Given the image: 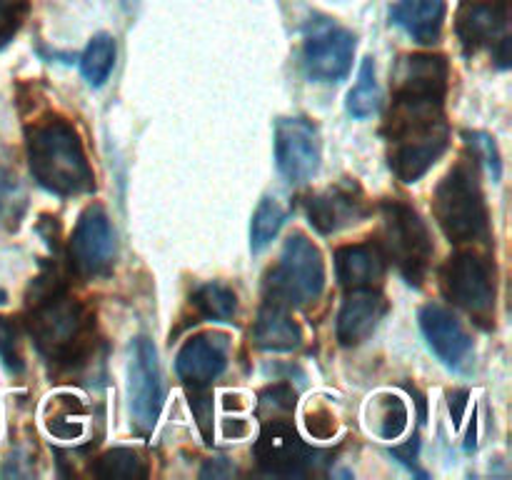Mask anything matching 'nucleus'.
<instances>
[{"label": "nucleus", "instance_id": "nucleus-6", "mask_svg": "<svg viewBox=\"0 0 512 480\" xmlns=\"http://www.w3.org/2000/svg\"><path fill=\"white\" fill-rule=\"evenodd\" d=\"M440 288L453 305L463 308L475 323L490 328L495 323V298H498V283H495V265L488 255L475 250H460L440 273Z\"/></svg>", "mask_w": 512, "mask_h": 480}, {"label": "nucleus", "instance_id": "nucleus-14", "mask_svg": "<svg viewBox=\"0 0 512 480\" xmlns=\"http://www.w3.org/2000/svg\"><path fill=\"white\" fill-rule=\"evenodd\" d=\"M230 340L225 333L193 335L175 358V373L193 390H203L228 368Z\"/></svg>", "mask_w": 512, "mask_h": 480}, {"label": "nucleus", "instance_id": "nucleus-13", "mask_svg": "<svg viewBox=\"0 0 512 480\" xmlns=\"http://www.w3.org/2000/svg\"><path fill=\"white\" fill-rule=\"evenodd\" d=\"M370 215L365 193L353 180H343L308 198V218L323 235H333Z\"/></svg>", "mask_w": 512, "mask_h": 480}, {"label": "nucleus", "instance_id": "nucleus-11", "mask_svg": "<svg viewBox=\"0 0 512 480\" xmlns=\"http://www.w3.org/2000/svg\"><path fill=\"white\" fill-rule=\"evenodd\" d=\"M275 160L290 183H305L320 170V135L308 118H280L275 125Z\"/></svg>", "mask_w": 512, "mask_h": 480}, {"label": "nucleus", "instance_id": "nucleus-15", "mask_svg": "<svg viewBox=\"0 0 512 480\" xmlns=\"http://www.w3.org/2000/svg\"><path fill=\"white\" fill-rule=\"evenodd\" d=\"M420 328H423L430 348L435 350V355L448 368L460 370L470 363V358H473V338L463 328V323L455 318L453 310L435 303L425 305V308H420Z\"/></svg>", "mask_w": 512, "mask_h": 480}, {"label": "nucleus", "instance_id": "nucleus-4", "mask_svg": "<svg viewBox=\"0 0 512 480\" xmlns=\"http://www.w3.org/2000/svg\"><path fill=\"white\" fill-rule=\"evenodd\" d=\"M433 215L450 243L465 245L488 238L490 218L480 188L478 160H460L448 170L435 188Z\"/></svg>", "mask_w": 512, "mask_h": 480}, {"label": "nucleus", "instance_id": "nucleus-9", "mask_svg": "<svg viewBox=\"0 0 512 480\" xmlns=\"http://www.w3.org/2000/svg\"><path fill=\"white\" fill-rule=\"evenodd\" d=\"M70 270L80 278L105 275L115 260V230L103 205L93 203L80 213L68 243Z\"/></svg>", "mask_w": 512, "mask_h": 480}, {"label": "nucleus", "instance_id": "nucleus-3", "mask_svg": "<svg viewBox=\"0 0 512 480\" xmlns=\"http://www.w3.org/2000/svg\"><path fill=\"white\" fill-rule=\"evenodd\" d=\"M25 150L35 183L60 198L95 190V173L85 155L83 140L70 120L48 113L25 130Z\"/></svg>", "mask_w": 512, "mask_h": 480}, {"label": "nucleus", "instance_id": "nucleus-24", "mask_svg": "<svg viewBox=\"0 0 512 480\" xmlns=\"http://www.w3.org/2000/svg\"><path fill=\"white\" fill-rule=\"evenodd\" d=\"M285 220H288V210L280 205V200H260V205L253 213V223H250V248H253V253H260V250L273 243V238L280 233Z\"/></svg>", "mask_w": 512, "mask_h": 480}, {"label": "nucleus", "instance_id": "nucleus-27", "mask_svg": "<svg viewBox=\"0 0 512 480\" xmlns=\"http://www.w3.org/2000/svg\"><path fill=\"white\" fill-rule=\"evenodd\" d=\"M380 110V88L375 80V63L373 58H365L360 65L358 83L348 93V113L355 118L365 120Z\"/></svg>", "mask_w": 512, "mask_h": 480}, {"label": "nucleus", "instance_id": "nucleus-33", "mask_svg": "<svg viewBox=\"0 0 512 480\" xmlns=\"http://www.w3.org/2000/svg\"><path fill=\"white\" fill-rule=\"evenodd\" d=\"M308 428L315 438H330L335 433V418L328 410H315L308 415Z\"/></svg>", "mask_w": 512, "mask_h": 480}, {"label": "nucleus", "instance_id": "nucleus-19", "mask_svg": "<svg viewBox=\"0 0 512 480\" xmlns=\"http://www.w3.org/2000/svg\"><path fill=\"white\" fill-rule=\"evenodd\" d=\"M335 275L345 290L378 288L385 278V258L378 245H343L335 253Z\"/></svg>", "mask_w": 512, "mask_h": 480}, {"label": "nucleus", "instance_id": "nucleus-8", "mask_svg": "<svg viewBox=\"0 0 512 480\" xmlns=\"http://www.w3.org/2000/svg\"><path fill=\"white\" fill-rule=\"evenodd\" d=\"M355 55V35L333 20H313L305 28L303 68L320 83H338L350 73Z\"/></svg>", "mask_w": 512, "mask_h": 480}, {"label": "nucleus", "instance_id": "nucleus-7", "mask_svg": "<svg viewBox=\"0 0 512 480\" xmlns=\"http://www.w3.org/2000/svg\"><path fill=\"white\" fill-rule=\"evenodd\" d=\"M268 300L283 305H305L320 298L325 288V260L318 245L293 233L283 245L278 265L268 275Z\"/></svg>", "mask_w": 512, "mask_h": 480}, {"label": "nucleus", "instance_id": "nucleus-12", "mask_svg": "<svg viewBox=\"0 0 512 480\" xmlns=\"http://www.w3.org/2000/svg\"><path fill=\"white\" fill-rule=\"evenodd\" d=\"M258 465L270 475H305L315 463V450L300 440L288 420L265 423L255 445Z\"/></svg>", "mask_w": 512, "mask_h": 480}, {"label": "nucleus", "instance_id": "nucleus-5", "mask_svg": "<svg viewBox=\"0 0 512 480\" xmlns=\"http://www.w3.org/2000/svg\"><path fill=\"white\" fill-rule=\"evenodd\" d=\"M378 248L385 263H393L408 283L420 285L433 260V238L418 210L405 200H385L380 205Z\"/></svg>", "mask_w": 512, "mask_h": 480}, {"label": "nucleus", "instance_id": "nucleus-32", "mask_svg": "<svg viewBox=\"0 0 512 480\" xmlns=\"http://www.w3.org/2000/svg\"><path fill=\"white\" fill-rule=\"evenodd\" d=\"M408 425V408L400 398H385L383 413H380V435L395 440Z\"/></svg>", "mask_w": 512, "mask_h": 480}, {"label": "nucleus", "instance_id": "nucleus-21", "mask_svg": "<svg viewBox=\"0 0 512 480\" xmlns=\"http://www.w3.org/2000/svg\"><path fill=\"white\" fill-rule=\"evenodd\" d=\"M253 340L258 348L283 353V350H295L303 343V330L290 318L288 305L265 300V305L258 313V320H255Z\"/></svg>", "mask_w": 512, "mask_h": 480}, {"label": "nucleus", "instance_id": "nucleus-34", "mask_svg": "<svg viewBox=\"0 0 512 480\" xmlns=\"http://www.w3.org/2000/svg\"><path fill=\"white\" fill-rule=\"evenodd\" d=\"M390 453H393V458H398L400 463L408 465L410 470H415L418 475H423L418 468H415V460H418V438H413L410 443H405L403 448H393Z\"/></svg>", "mask_w": 512, "mask_h": 480}, {"label": "nucleus", "instance_id": "nucleus-2", "mask_svg": "<svg viewBox=\"0 0 512 480\" xmlns=\"http://www.w3.org/2000/svg\"><path fill=\"white\" fill-rule=\"evenodd\" d=\"M28 333L48 363L78 368L93 355L95 315L58 278H38L28 310Z\"/></svg>", "mask_w": 512, "mask_h": 480}, {"label": "nucleus", "instance_id": "nucleus-10", "mask_svg": "<svg viewBox=\"0 0 512 480\" xmlns=\"http://www.w3.org/2000/svg\"><path fill=\"white\" fill-rule=\"evenodd\" d=\"M130 415L138 435L153 433L163 408V375H160L158 350L148 338H135L133 358H130Z\"/></svg>", "mask_w": 512, "mask_h": 480}, {"label": "nucleus", "instance_id": "nucleus-17", "mask_svg": "<svg viewBox=\"0 0 512 480\" xmlns=\"http://www.w3.org/2000/svg\"><path fill=\"white\" fill-rule=\"evenodd\" d=\"M508 30V8L505 3H488V0H465L458 10L455 33L465 53L493 45L505 38Z\"/></svg>", "mask_w": 512, "mask_h": 480}, {"label": "nucleus", "instance_id": "nucleus-22", "mask_svg": "<svg viewBox=\"0 0 512 480\" xmlns=\"http://www.w3.org/2000/svg\"><path fill=\"white\" fill-rule=\"evenodd\" d=\"M115 65V40L108 33L95 35L88 43V48L80 55V73L88 80V85L100 88V85L108 80V75L113 73Z\"/></svg>", "mask_w": 512, "mask_h": 480}, {"label": "nucleus", "instance_id": "nucleus-30", "mask_svg": "<svg viewBox=\"0 0 512 480\" xmlns=\"http://www.w3.org/2000/svg\"><path fill=\"white\" fill-rule=\"evenodd\" d=\"M463 138H465V143L470 145V150H473V158L488 165L493 180H500L503 163H500V153H498V145H495V140L490 138L488 133H480V130H473V133H470V130H465Z\"/></svg>", "mask_w": 512, "mask_h": 480}, {"label": "nucleus", "instance_id": "nucleus-18", "mask_svg": "<svg viewBox=\"0 0 512 480\" xmlns=\"http://www.w3.org/2000/svg\"><path fill=\"white\" fill-rule=\"evenodd\" d=\"M343 308L338 313V340L340 345L350 348V345H360L373 335L378 323L383 320L388 303L378 288L368 290H348Z\"/></svg>", "mask_w": 512, "mask_h": 480}, {"label": "nucleus", "instance_id": "nucleus-26", "mask_svg": "<svg viewBox=\"0 0 512 480\" xmlns=\"http://www.w3.org/2000/svg\"><path fill=\"white\" fill-rule=\"evenodd\" d=\"M193 305L208 320H233L238 310V295L223 283H205L193 293Z\"/></svg>", "mask_w": 512, "mask_h": 480}, {"label": "nucleus", "instance_id": "nucleus-29", "mask_svg": "<svg viewBox=\"0 0 512 480\" xmlns=\"http://www.w3.org/2000/svg\"><path fill=\"white\" fill-rule=\"evenodd\" d=\"M0 360L8 368V373H23V353H20V330L13 323V318L0 315Z\"/></svg>", "mask_w": 512, "mask_h": 480}, {"label": "nucleus", "instance_id": "nucleus-20", "mask_svg": "<svg viewBox=\"0 0 512 480\" xmlns=\"http://www.w3.org/2000/svg\"><path fill=\"white\" fill-rule=\"evenodd\" d=\"M445 13V0H398L390 8V20L400 25L415 43L433 45L443 33Z\"/></svg>", "mask_w": 512, "mask_h": 480}, {"label": "nucleus", "instance_id": "nucleus-31", "mask_svg": "<svg viewBox=\"0 0 512 480\" xmlns=\"http://www.w3.org/2000/svg\"><path fill=\"white\" fill-rule=\"evenodd\" d=\"M28 18V0H0V50L18 35Z\"/></svg>", "mask_w": 512, "mask_h": 480}, {"label": "nucleus", "instance_id": "nucleus-1", "mask_svg": "<svg viewBox=\"0 0 512 480\" xmlns=\"http://www.w3.org/2000/svg\"><path fill=\"white\" fill-rule=\"evenodd\" d=\"M445 98L393 93L383 135L388 163L403 183H418L450 145V128L443 110Z\"/></svg>", "mask_w": 512, "mask_h": 480}, {"label": "nucleus", "instance_id": "nucleus-23", "mask_svg": "<svg viewBox=\"0 0 512 480\" xmlns=\"http://www.w3.org/2000/svg\"><path fill=\"white\" fill-rule=\"evenodd\" d=\"M93 475L100 480H133L145 478L148 468H145V460L140 458L138 450L113 448L95 460Z\"/></svg>", "mask_w": 512, "mask_h": 480}, {"label": "nucleus", "instance_id": "nucleus-25", "mask_svg": "<svg viewBox=\"0 0 512 480\" xmlns=\"http://www.w3.org/2000/svg\"><path fill=\"white\" fill-rule=\"evenodd\" d=\"M25 210V190L20 185L15 165L10 160L8 150L0 145V218L18 225L20 215Z\"/></svg>", "mask_w": 512, "mask_h": 480}, {"label": "nucleus", "instance_id": "nucleus-28", "mask_svg": "<svg viewBox=\"0 0 512 480\" xmlns=\"http://www.w3.org/2000/svg\"><path fill=\"white\" fill-rule=\"evenodd\" d=\"M295 410V390L290 385L278 383L270 385L260 393L258 413L265 418V423H275V420H288L290 413Z\"/></svg>", "mask_w": 512, "mask_h": 480}, {"label": "nucleus", "instance_id": "nucleus-16", "mask_svg": "<svg viewBox=\"0 0 512 480\" xmlns=\"http://www.w3.org/2000/svg\"><path fill=\"white\" fill-rule=\"evenodd\" d=\"M448 80L450 65L445 60V55H403L393 70V93L445 98V93H448Z\"/></svg>", "mask_w": 512, "mask_h": 480}]
</instances>
